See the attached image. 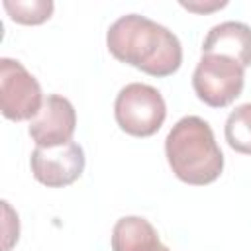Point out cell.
<instances>
[{
	"mask_svg": "<svg viewBox=\"0 0 251 251\" xmlns=\"http://www.w3.org/2000/svg\"><path fill=\"white\" fill-rule=\"evenodd\" d=\"M118 126L133 137L157 133L167 118V106L161 92L143 82L126 84L114 102Z\"/></svg>",
	"mask_w": 251,
	"mask_h": 251,
	"instance_id": "obj_3",
	"label": "cell"
},
{
	"mask_svg": "<svg viewBox=\"0 0 251 251\" xmlns=\"http://www.w3.org/2000/svg\"><path fill=\"white\" fill-rule=\"evenodd\" d=\"M226 141L227 145L243 155H251V102L237 106L226 120Z\"/></svg>",
	"mask_w": 251,
	"mask_h": 251,
	"instance_id": "obj_10",
	"label": "cell"
},
{
	"mask_svg": "<svg viewBox=\"0 0 251 251\" xmlns=\"http://www.w3.org/2000/svg\"><path fill=\"white\" fill-rule=\"evenodd\" d=\"M210 53L229 57L247 69L251 65V27L241 22H222L214 25L202 43V55Z\"/></svg>",
	"mask_w": 251,
	"mask_h": 251,
	"instance_id": "obj_8",
	"label": "cell"
},
{
	"mask_svg": "<svg viewBox=\"0 0 251 251\" xmlns=\"http://www.w3.org/2000/svg\"><path fill=\"white\" fill-rule=\"evenodd\" d=\"M161 251H171V249H169L167 245H163V249H161Z\"/></svg>",
	"mask_w": 251,
	"mask_h": 251,
	"instance_id": "obj_13",
	"label": "cell"
},
{
	"mask_svg": "<svg viewBox=\"0 0 251 251\" xmlns=\"http://www.w3.org/2000/svg\"><path fill=\"white\" fill-rule=\"evenodd\" d=\"M243 84L245 69L229 57L212 53L200 57L192 75V88L196 96L212 108L229 106L241 94Z\"/></svg>",
	"mask_w": 251,
	"mask_h": 251,
	"instance_id": "obj_4",
	"label": "cell"
},
{
	"mask_svg": "<svg viewBox=\"0 0 251 251\" xmlns=\"http://www.w3.org/2000/svg\"><path fill=\"white\" fill-rule=\"evenodd\" d=\"M227 2H214L212 6H194V4H186V2H180V6L188 8V10H194V12H210V10H216V8H224Z\"/></svg>",
	"mask_w": 251,
	"mask_h": 251,
	"instance_id": "obj_12",
	"label": "cell"
},
{
	"mask_svg": "<svg viewBox=\"0 0 251 251\" xmlns=\"http://www.w3.org/2000/svg\"><path fill=\"white\" fill-rule=\"evenodd\" d=\"M33 178L49 188L73 184L84 171L86 159L78 143L69 141L57 147H35L29 157Z\"/></svg>",
	"mask_w": 251,
	"mask_h": 251,
	"instance_id": "obj_6",
	"label": "cell"
},
{
	"mask_svg": "<svg viewBox=\"0 0 251 251\" xmlns=\"http://www.w3.org/2000/svg\"><path fill=\"white\" fill-rule=\"evenodd\" d=\"M4 10L16 24L24 25H39L47 22L53 14V2L51 0H4Z\"/></svg>",
	"mask_w": 251,
	"mask_h": 251,
	"instance_id": "obj_11",
	"label": "cell"
},
{
	"mask_svg": "<svg viewBox=\"0 0 251 251\" xmlns=\"http://www.w3.org/2000/svg\"><path fill=\"white\" fill-rule=\"evenodd\" d=\"M76 127L75 106L59 94H49L43 100L39 114L29 122V137L37 147H57L73 141Z\"/></svg>",
	"mask_w": 251,
	"mask_h": 251,
	"instance_id": "obj_7",
	"label": "cell"
},
{
	"mask_svg": "<svg viewBox=\"0 0 251 251\" xmlns=\"http://www.w3.org/2000/svg\"><path fill=\"white\" fill-rule=\"evenodd\" d=\"M43 106V92L35 76L8 57L0 59V110L12 122L33 120Z\"/></svg>",
	"mask_w": 251,
	"mask_h": 251,
	"instance_id": "obj_5",
	"label": "cell"
},
{
	"mask_svg": "<svg viewBox=\"0 0 251 251\" xmlns=\"http://www.w3.org/2000/svg\"><path fill=\"white\" fill-rule=\"evenodd\" d=\"M165 155L175 176L186 184H210L224 171V155L214 131L198 116H184L173 126L165 139Z\"/></svg>",
	"mask_w": 251,
	"mask_h": 251,
	"instance_id": "obj_2",
	"label": "cell"
},
{
	"mask_svg": "<svg viewBox=\"0 0 251 251\" xmlns=\"http://www.w3.org/2000/svg\"><path fill=\"white\" fill-rule=\"evenodd\" d=\"M155 227L141 216H124L112 229V251H161Z\"/></svg>",
	"mask_w": 251,
	"mask_h": 251,
	"instance_id": "obj_9",
	"label": "cell"
},
{
	"mask_svg": "<svg viewBox=\"0 0 251 251\" xmlns=\"http://www.w3.org/2000/svg\"><path fill=\"white\" fill-rule=\"evenodd\" d=\"M106 45L118 61L151 76H169L182 63L178 37L165 25L139 14L118 18L106 33Z\"/></svg>",
	"mask_w": 251,
	"mask_h": 251,
	"instance_id": "obj_1",
	"label": "cell"
}]
</instances>
